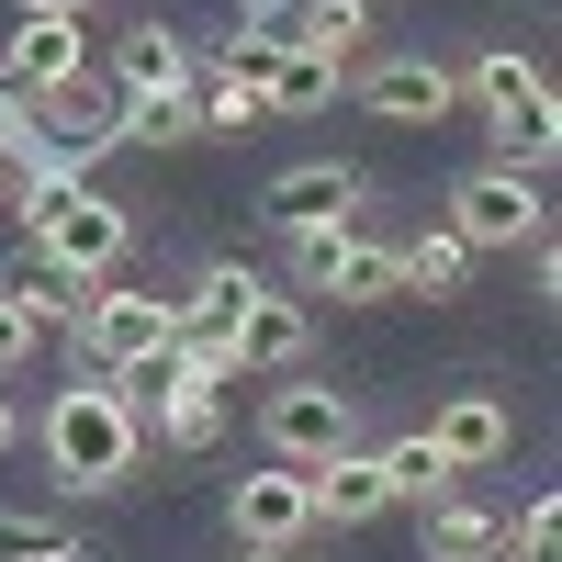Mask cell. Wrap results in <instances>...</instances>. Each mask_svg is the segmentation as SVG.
I'll return each mask as SVG.
<instances>
[{
	"instance_id": "cell-37",
	"label": "cell",
	"mask_w": 562,
	"mask_h": 562,
	"mask_svg": "<svg viewBox=\"0 0 562 562\" xmlns=\"http://www.w3.org/2000/svg\"><path fill=\"white\" fill-rule=\"evenodd\" d=\"M371 12H383V0H371Z\"/></svg>"
},
{
	"instance_id": "cell-7",
	"label": "cell",
	"mask_w": 562,
	"mask_h": 562,
	"mask_svg": "<svg viewBox=\"0 0 562 562\" xmlns=\"http://www.w3.org/2000/svg\"><path fill=\"white\" fill-rule=\"evenodd\" d=\"M113 124H124L113 79H68V90H45V102H34V135H45V158H57V169H90V158L113 147Z\"/></svg>"
},
{
	"instance_id": "cell-26",
	"label": "cell",
	"mask_w": 562,
	"mask_h": 562,
	"mask_svg": "<svg viewBox=\"0 0 562 562\" xmlns=\"http://www.w3.org/2000/svg\"><path fill=\"white\" fill-rule=\"evenodd\" d=\"M0 562H79V540L57 518H23V506H12V518H0Z\"/></svg>"
},
{
	"instance_id": "cell-19",
	"label": "cell",
	"mask_w": 562,
	"mask_h": 562,
	"mask_svg": "<svg viewBox=\"0 0 562 562\" xmlns=\"http://www.w3.org/2000/svg\"><path fill=\"white\" fill-rule=\"evenodd\" d=\"M315 293H338V304H394V293H405V270H394V248H383V237H349L338 259H326Z\"/></svg>"
},
{
	"instance_id": "cell-4",
	"label": "cell",
	"mask_w": 562,
	"mask_h": 562,
	"mask_svg": "<svg viewBox=\"0 0 562 562\" xmlns=\"http://www.w3.org/2000/svg\"><path fill=\"white\" fill-rule=\"evenodd\" d=\"M540 225H551V203H540V180H518V169H495V158L450 180V237L473 248V259H484V248H540Z\"/></svg>"
},
{
	"instance_id": "cell-12",
	"label": "cell",
	"mask_w": 562,
	"mask_h": 562,
	"mask_svg": "<svg viewBox=\"0 0 562 562\" xmlns=\"http://www.w3.org/2000/svg\"><path fill=\"white\" fill-rule=\"evenodd\" d=\"M360 34H371V0H281V23H270L281 57H315V68H349Z\"/></svg>"
},
{
	"instance_id": "cell-35",
	"label": "cell",
	"mask_w": 562,
	"mask_h": 562,
	"mask_svg": "<svg viewBox=\"0 0 562 562\" xmlns=\"http://www.w3.org/2000/svg\"><path fill=\"white\" fill-rule=\"evenodd\" d=\"M23 12H68V23H79V12H90V0H23Z\"/></svg>"
},
{
	"instance_id": "cell-20",
	"label": "cell",
	"mask_w": 562,
	"mask_h": 562,
	"mask_svg": "<svg viewBox=\"0 0 562 562\" xmlns=\"http://www.w3.org/2000/svg\"><path fill=\"white\" fill-rule=\"evenodd\" d=\"M158 428H169V450H214V439H225V394L158 371Z\"/></svg>"
},
{
	"instance_id": "cell-14",
	"label": "cell",
	"mask_w": 562,
	"mask_h": 562,
	"mask_svg": "<svg viewBox=\"0 0 562 562\" xmlns=\"http://www.w3.org/2000/svg\"><path fill=\"white\" fill-rule=\"evenodd\" d=\"M304 506H315V529H371L394 495H383V473H371V450H338V461L304 473Z\"/></svg>"
},
{
	"instance_id": "cell-36",
	"label": "cell",
	"mask_w": 562,
	"mask_h": 562,
	"mask_svg": "<svg viewBox=\"0 0 562 562\" xmlns=\"http://www.w3.org/2000/svg\"><path fill=\"white\" fill-rule=\"evenodd\" d=\"M237 562H293V551H237Z\"/></svg>"
},
{
	"instance_id": "cell-31",
	"label": "cell",
	"mask_w": 562,
	"mask_h": 562,
	"mask_svg": "<svg viewBox=\"0 0 562 562\" xmlns=\"http://www.w3.org/2000/svg\"><path fill=\"white\" fill-rule=\"evenodd\" d=\"M192 293H203V304H225V315H237V304L259 293V270H248V259H203V281H192Z\"/></svg>"
},
{
	"instance_id": "cell-11",
	"label": "cell",
	"mask_w": 562,
	"mask_h": 562,
	"mask_svg": "<svg viewBox=\"0 0 562 562\" xmlns=\"http://www.w3.org/2000/svg\"><path fill=\"white\" fill-rule=\"evenodd\" d=\"M304 349H315V315H304V293H259L237 304V371H304Z\"/></svg>"
},
{
	"instance_id": "cell-21",
	"label": "cell",
	"mask_w": 562,
	"mask_h": 562,
	"mask_svg": "<svg viewBox=\"0 0 562 562\" xmlns=\"http://www.w3.org/2000/svg\"><path fill=\"white\" fill-rule=\"evenodd\" d=\"M371 473H383V495H394V506H439V495H450V461L428 450V428L394 439V450H371Z\"/></svg>"
},
{
	"instance_id": "cell-34",
	"label": "cell",
	"mask_w": 562,
	"mask_h": 562,
	"mask_svg": "<svg viewBox=\"0 0 562 562\" xmlns=\"http://www.w3.org/2000/svg\"><path fill=\"white\" fill-rule=\"evenodd\" d=\"M12 439H23V416H12V394H0V450H12Z\"/></svg>"
},
{
	"instance_id": "cell-16",
	"label": "cell",
	"mask_w": 562,
	"mask_h": 562,
	"mask_svg": "<svg viewBox=\"0 0 562 562\" xmlns=\"http://www.w3.org/2000/svg\"><path fill=\"white\" fill-rule=\"evenodd\" d=\"M461 90L484 102V124H495V113H551V79L518 57V45H484V57L461 68Z\"/></svg>"
},
{
	"instance_id": "cell-32",
	"label": "cell",
	"mask_w": 562,
	"mask_h": 562,
	"mask_svg": "<svg viewBox=\"0 0 562 562\" xmlns=\"http://www.w3.org/2000/svg\"><path fill=\"white\" fill-rule=\"evenodd\" d=\"M23 360H34V315L0 293V371H23Z\"/></svg>"
},
{
	"instance_id": "cell-24",
	"label": "cell",
	"mask_w": 562,
	"mask_h": 562,
	"mask_svg": "<svg viewBox=\"0 0 562 562\" xmlns=\"http://www.w3.org/2000/svg\"><path fill=\"white\" fill-rule=\"evenodd\" d=\"M551 147H562V113H495V169L540 180V169H551Z\"/></svg>"
},
{
	"instance_id": "cell-22",
	"label": "cell",
	"mask_w": 562,
	"mask_h": 562,
	"mask_svg": "<svg viewBox=\"0 0 562 562\" xmlns=\"http://www.w3.org/2000/svg\"><path fill=\"white\" fill-rule=\"evenodd\" d=\"M394 270H405V293H461V281H473V248H461L450 237V225H428V237H416V248H394Z\"/></svg>"
},
{
	"instance_id": "cell-8",
	"label": "cell",
	"mask_w": 562,
	"mask_h": 562,
	"mask_svg": "<svg viewBox=\"0 0 562 562\" xmlns=\"http://www.w3.org/2000/svg\"><path fill=\"white\" fill-rule=\"evenodd\" d=\"M360 113L371 124H450L461 113V68H439V57H383L360 79Z\"/></svg>"
},
{
	"instance_id": "cell-9",
	"label": "cell",
	"mask_w": 562,
	"mask_h": 562,
	"mask_svg": "<svg viewBox=\"0 0 562 562\" xmlns=\"http://www.w3.org/2000/svg\"><path fill=\"white\" fill-rule=\"evenodd\" d=\"M225 518H237V551H304V529H315V506H304V473H248L237 495H225Z\"/></svg>"
},
{
	"instance_id": "cell-2",
	"label": "cell",
	"mask_w": 562,
	"mask_h": 562,
	"mask_svg": "<svg viewBox=\"0 0 562 562\" xmlns=\"http://www.w3.org/2000/svg\"><path fill=\"white\" fill-rule=\"evenodd\" d=\"M23 248L34 270H68V281H113V259L135 248V225L113 192H90V180H45V192L23 203Z\"/></svg>"
},
{
	"instance_id": "cell-15",
	"label": "cell",
	"mask_w": 562,
	"mask_h": 562,
	"mask_svg": "<svg viewBox=\"0 0 562 562\" xmlns=\"http://www.w3.org/2000/svg\"><path fill=\"white\" fill-rule=\"evenodd\" d=\"M147 90H192V45H180L169 23H135L113 45V102H147Z\"/></svg>"
},
{
	"instance_id": "cell-30",
	"label": "cell",
	"mask_w": 562,
	"mask_h": 562,
	"mask_svg": "<svg viewBox=\"0 0 562 562\" xmlns=\"http://www.w3.org/2000/svg\"><path fill=\"white\" fill-rule=\"evenodd\" d=\"M281 237H293V270H304V281H326V259H338L360 225H281Z\"/></svg>"
},
{
	"instance_id": "cell-25",
	"label": "cell",
	"mask_w": 562,
	"mask_h": 562,
	"mask_svg": "<svg viewBox=\"0 0 562 562\" xmlns=\"http://www.w3.org/2000/svg\"><path fill=\"white\" fill-rule=\"evenodd\" d=\"M270 68H281V45H270V23H237L214 45V79H248V90H270Z\"/></svg>"
},
{
	"instance_id": "cell-17",
	"label": "cell",
	"mask_w": 562,
	"mask_h": 562,
	"mask_svg": "<svg viewBox=\"0 0 562 562\" xmlns=\"http://www.w3.org/2000/svg\"><path fill=\"white\" fill-rule=\"evenodd\" d=\"M495 551H506V518L450 484V495L428 506V562H495Z\"/></svg>"
},
{
	"instance_id": "cell-33",
	"label": "cell",
	"mask_w": 562,
	"mask_h": 562,
	"mask_svg": "<svg viewBox=\"0 0 562 562\" xmlns=\"http://www.w3.org/2000/svg\"><path fill=\"white\" fill-rule=\"evenodd\" d=\"M0 214H23V169L12 158H0Z\"/></svg>"
},
{
	"instance_id": "cell-10",
	"label": "cell",
	"mask_w": 562,
	"mask_h": 562,
	"mask_svg": "<svg viewBox=\"0 0 562 562\" xmlns=\"http://www.w3.org/2000/svg\"><path fill=\"white\" fill-rule=\"evenodd\" d=\"M428 450L450 461V484H473V473H495V461L518 450V428H506L495 394H450V405L428 416Z\"/></svg>"
},
{
	"instance_id": "cell-23",
	"label": "cell",
	"mask_w": 562,
	"mask_h": 562,
	"mask_svg": "<svg viewBox=\"0 0 562 562\" xmlns=\"http://www.w3.org/2000/svg\"><path fill=\"white\" fill-rule=\"evenodd\" d=\"M90 293H102V281H68V270H34V281H12V304L34 315V338H45V326H68V338H79Z\"/></svg>"
},
{
	"instance_id": "cell-28",
	"label": "cell",
	"mask_w": 562,
	"mask_h": 562,
	"mask_svg": "<svg viewBox=\"0 0 562 562\" xmlns=\"http://www.w3.org/2000/svg\"><path fill=\"white\" fill-rule=\"evenodd\" d=\"M326 90H338V68H315V57H281V68H270V113H315Z\"/></svg>"
},
{
	"instance_id": "cell-6",
	"label": "cell",
	"mask_w": 562,
	"mask_h": 562,
	"mask_svg": "<svg viewBox=\"0 0 562 562\" xmlns=\"http://www.w3.org/2000/svg\"><path fill=\"white\" fill-rule=\"evenodd\" d=\"M68 79H90V23H68V12H23L12 23V45H0V90H68Z\"/></svg>"
},
{
	"instance_id": "cell-29",
	"label": "cell",
	"mask_w": 562,
	"mask_h": 562,
	"mask_svg": "<svg viewBox=\"0 0 562 562\" xmlns=\"http://www.w3.org/2000/svg\"><path fill=\"white\" fill-rule=\"evenodd\" d=\"M506 551H518V562H551V551H562V506L540 495L529 518H506Z\"/></svg>"
},
{
	"instance_id": "cell-18",
	"label": "cell",
	"mask_w": 562,
	"mask_h": 562,
	"mask_svg": "<svg viewBox=\"0 0 562 562\" xmlns=\"http://www.w3.org/2000/svg\"><path fill=\"white\" fill-rule=\"evenodd\" d=\"M203 135V90H147V102H124L113 147H192Z\"/></svg>"
},
{
	"instance_id": "cell-5",
	"label": "cell",
	"mask_w": 562,
	"mask_h": 562,
	"mask_svg": "<svg viewBox=\"0 0 562 562\" xmlns=\"http://www.w3.org/2000/svg\"><path fill=\"white\" fill-rule=\"evenodd\" d=\"M79 349H90V371H102V383L158 371V360H169V293H90Z\"/></svg>"
},
{
	"instance_id": "cell-27",
	"label": "cell",
	"mask_w": 562,
	"mask_h": 562,
	"mask_svg": "<svg viewBox=\"0 0 562 562\" xmlns=\"http://www.w3.org/2000/svg\"><path fill=\"white\" fill-rule=\"evenodd\" d=\"M248 124H270V90L214 79V90H203V135H248Z\"/></svg>"
},
{
	"instance_id": "cell-13",
	"label": "cell",
	"mask_w": 562,
	"mask_h": 562,
	"mask_svg": "<svg viewBox=\"0 0 562 562\" xmlns=\"http://www.w3.org/2000/svg\"><path fill=\"white\" fill-rule=\"evenodd\" d=\"M349 203H360V169L349 158H304V169H281L259 192L270 225H349Z\"/></svg>"
},
{
	"instance_id": "cell-1",
	"label": "cell",
	"mask_w": 562,
	"mask_h": 562,
	"mask_svg": "<svg viewBox=\"0 0 562 562\" xmlns=\"http://www.w3.org/2000/svg\"><path fill=\"white\" fill-rule=\"evenodd\" d=\"M135 450H147V405H135V383H68L57 405H45V461H57L68 495H113L135 484Z\"/></svg>"
},
{
	"instance_id": "cell-3",
	"label": "cell",
	"mask_w": 562,
	"mask_h": 562,
	"mask_svg": "<svg viewBox=\"0 0 562 562\" xmlns=\"http://www.w3.org/2000/svg\"><path fill=\"white\" fill-rule=\"evenodd\" d=\"M259 450L281 461V473H315V461L360 450V405H349L338 383H281V394L259 405Z\"/></svg>"
}]
</instances>
